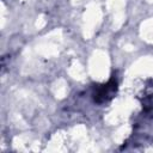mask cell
Here are the masks:
<instances>
[{
	"label": "cell",
	"instance_id": "6da1fadb",
	"mask_svg": "<svg viewBox=\"0 0 153 153\" xmlns=\"http://www.w3.org/2000/svg\"><path fill=\"white\" fill-rule=\"evenodd\" d=\"M115 91H116V81L111 80L110 82H108L106 85H103L100 88L97 90V92L94 93V99L99 103L106 102L112 97Z\"/></svg>",
	"mask_w": 153,
	"mask_h": 153
}]
</instances>
